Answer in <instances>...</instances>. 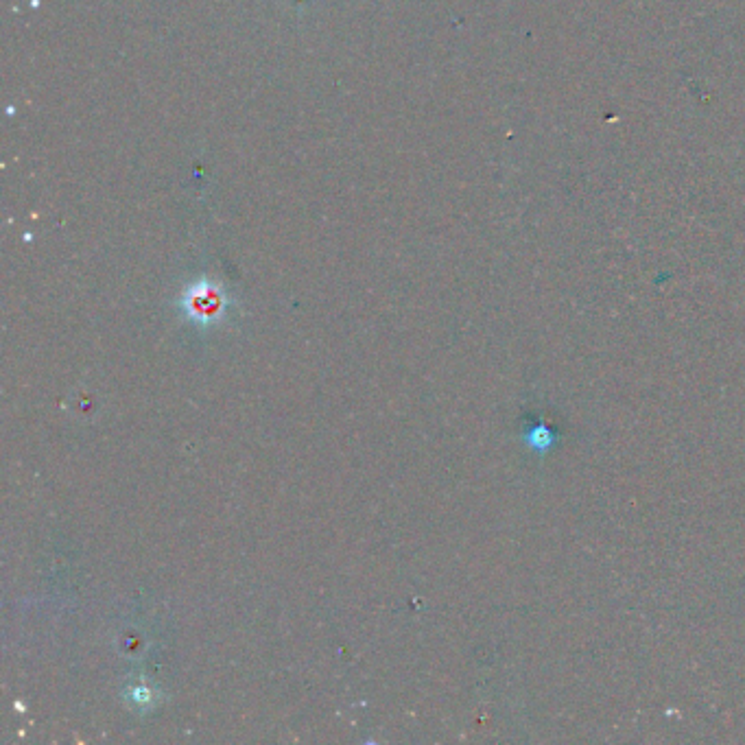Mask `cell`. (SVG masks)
<instances>
[{"mask_svg":"<svg viewBox=\"0 0 745 745\" xmlns=\"http://www.w3.org/2000/svg\"><path fill=\"white\" fill-rule=\"evenodd\" d=\"M230 295L223 289L217 280L210 278H199L188 285L180 300H177V306L180 311L186 315V319H191L193 324L199 326H215L219 324L223 317H226L230 309Z\"/></svg>","mask_w":745,"mask_h":745,"instance_id":"obj_1","label":"cell"},{"mask_svg":"<svg viewBox=\"0 0 745 745\" xmlns=\"http://www.w3.org/2000/svg\"><path fill=\"white\" fill-rule=\"evenodd\" d=\"M127 697H129V700H132L134 706H138V708H149V706L153 704V700H156V695H153V691L147 689V687H134V689H129Z\"/></svg>","mask_w":745,"mask_h":745,"instance_id":"obj_2","label":"cell"}]
</instances>
